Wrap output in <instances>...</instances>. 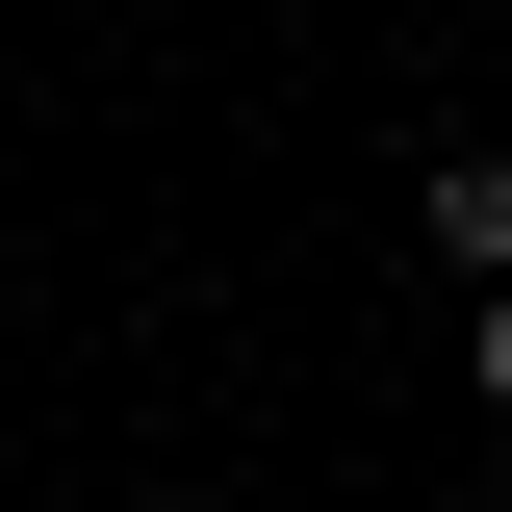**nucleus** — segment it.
<instances>
[{"instance_id":"obj_1","label":"nucleus","mask_w":512,"mask_h":512,"mask_svg":"<svg viewBox=\"0 0 512 512\" xmlns=\"http://www.w3.org/2000/svg\"><path fill=\"white\" fill-rule=\"evenodd\" d=\"M410 205H436V256H461V308H487V282H512V154H436Z\"/></svg>"},{"instance_id":"obj_2","label":"nucleus","mask_w":512,"mask_h":512,"mask_svg":"<svg viewBox=\"0 0 512 512\" xmlns=\"http://www.w3.org/2000/svg\"><path fill=\"white\" fill-rule=\"evenodd\" d=\"M461 384H487V410H512V282H487V308H461Z\"/></svg>"}]
</instances>
